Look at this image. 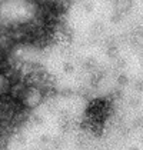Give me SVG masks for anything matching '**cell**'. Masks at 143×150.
I'll return each instance as SVG.
<instances>
[{
  "label": "cell",
  "mask_w": 143,
  "mask_h": 150,
  "mask_svg": "<svg viewBox=\"0 0 143 150\" xmlns=\"http://www.w3.org/2000/svg\"><path fill=\"white\" fill-rule=\"evenodd\" d=\"M45 96L39 87H27L23 94V104L27 109H35L43 102Z\"/></svg>",
  "instance_id": "1"
},
{
  "label": "cell",
  "mask_w": 143,
  "mask_h": 150,
  "mask_svg": "<svg viewBox=\"0 0 143 150\" xmlns=\"http://www.w3.org/2000/svg\"><path fill=\"white\" fill-rule=\"evenodd\" d=\"M107 56L109 57H118V47H116V45H109L107 46Z\"/></svg>",
  "instance_id": "2"
},
{
  "label": "cell",
  "mask_w": 143,
  "mask_h": 150,
  "mask_svg": "<svg viewBox=\"0 0 143 150\" xmlns=\"http://www.w3.org/2000/svg\"><path fill=\"white\" fill-rule=\"evenodd\" d=\"M118 83H119L120 86H125V84H127V83H129L127 76H126V74H119V77H118Z\"/></svg>",
  "instance_id": "3"
},
{
  "label": "cell",
  "mask_w": 143,
  "mask_h": 150,
  "mask_svg": "<svg viewBox=\"0 0 143 150\" xmlns=\"http://www.w3.org/2000/svg\"><path fill=\"white\" fill-rule=\"evenodd\" d=\"M96 67V60L95 59H89L86 62V69H95Z\"/></svg>",
  "instance_id": "4"
},
{
  "label": "cell",
  "mask_w": 143,
  "mask_h": 150,
  "mask_svg": "<svg viewBox=\"0 0 143 150\" xmlns=\"http://www.w3.org/2000/svg\"><path fill=\"white\" fill-rule=\"evenodd\" d=\"M63 70L67 71V73H72V71L74 70V67H73V64H70V63H64V64H63Z\"/></svg>",
  "instance_id": "5"
},
{
  "label": "cell",
  "mask_w": 143,
  "mask_h": 150,
  "mask_svg": "<svg viewBox=\"0 0 143 150\" xmlns=\"http://www.w3.org/2000/svg\"><path fill=\"white\" fill-rule=\"evenodd\" d=\"M135 36H137V37H143V26H139V27H136V29H135Z\"/></svg>",
  "instance_id": "6"
},
{
  "label": "cell",
  "mask_w": 143,
  "mask_h": 150,
  "mask_svg": "<svg viewBox=\"0 0 143 150\" xmlns=\"http://www.w3.org/2000/svg\"><path fill=\"white\" fill-rule=\"evenodd\" d=\"M136 89H137V90H142L143 89V81H137V83H136Z\"/></svg>",
  "instance_id": "7"
},
{
  "label": "cell",
  "mask_w": 143,
  "mask_h": 150,
  "mask_svg": "<svg viewBox=\"0 0 143 150\" xmlns=\"http://www.w3.org/2000/svg\"><path fill=\"white\" fill-rule=\"evenodd\" d=\"M130 150H137V149H136V147H132V149Z\"/></svg>",
  "instance_id": "8"
}]
</instances>
